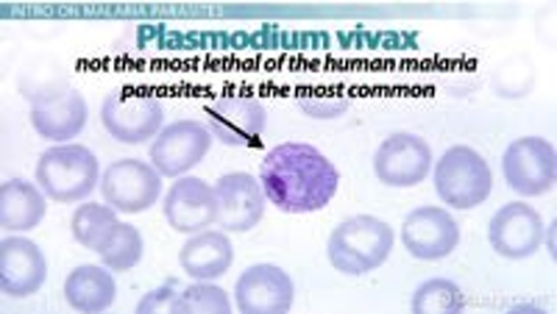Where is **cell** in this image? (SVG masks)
I'll use <instances>...</instances> for the list:
<instances>
[{
    "instance_id": "obj_8",
    "label": "cell",
    "mask_w": 557,
    "mask_h": 314,
    "mask_svg": "<svg viewBox=\"0 0 557 314\" xmlns=\"http://www.w3.org/2000/svg\"><path fill=\"white\" fill-rule=\"evenodd\" d=\"M212 139L215 137L198 120H176L157 134L148 159L162 178H182L207 159Z\"/></svg>"
},
{
    "instance_id": "obj_2",
    "label": "cell",
    "mask_w": 557,
    "mask_h": 314,
    "mask_svg": "<svg viewBox=\"0 0 557 314\" xmlns=\"http://www.w3.org/2000/svg\"><path fill=\"white\" fill-rule=\"evenodd\" d=\"M393 251V231L385 221L374 214L348 217L332 231L326 256L332 267L346 276H366L380 271Z\"/></svg>"
},
{
    "instance_id": "obj_7",
    "label": "cell",
    "mask_w": 557,
    "mask_h": 314,
    "mask_svg": "<svg viewBox=\"0 0 557 314\" xmlns=\"http://www.w3.org/2000/svg\"><path fill=\"white\" fill-rule=\"evenodd\" d=\"M101 123L117 142L146 145L165 128V109L151 95H128L117 89L103 101Z\"/></svg>"
},
{
    "instance_id": "obj_23",
    "label": "cell",
    "mask_w": 557,
    "mask_h": 314,
    "mask_svg": "<svg viewBox=\"0 0 557 314\" xmlns=\"http://www.w3.org/2000/svg\"><path fill=\"white\" fill-rule=\"evenodd\" d=\"M410 306L416 314H460L466 309V296L449 278H430L416 289Z\"/></svg>"
},
{
    "instance_id": "obj_6",
    "label": "cell",
    "mask_w": 557,
    "mask_h": 314,
    "mask_svg": "<svg viewBox=\"0 0 557 314\" xmlns=\"http://www.w3.org/2000/svg\"><path fill=\"white\" fill-rule=\"evenodd\" d=\"M162 196V176L143 159H117L101 173V198L123 214L148 212Z\"/></svg>"
},
{
    "instance_id": "obj_10",
    "label": "cell",
    "mask_w": 557,
    "mask_h": 314,
    "mask_svg": "<svg viewBox=\"0 0 557 314\" xmlns=\"http://www.w3.org/2000/svg\"><path fill=\"white\" fill-rule=\"evenodd\" d=\"M374 173L387 187H418L432 173V148L416 134H393L376 148Z\"/></svg>"
},
{
    "instance_id": "obj_15",
    "label": "cell",
    "mask_w": 557,
    "mask_h": 314,
    "mask_svg": "<svg viewBox=\"0 0 557 314\" xmlns=\"http://www.w3.org/2000/svg\"><path fill=\"white\" fill-rule=\"evenodd\" d=\"M296 298L293 278L276 264H251L235 287V306L243 314H287Z\"/></svg>"
},
{
    "instance_id": "obj_13",
    "label": "cell",
    "mask_w": 557,
    "mask_h": 314,
    "mask_svg": "<svg viewBox=\"0 0 557 314\" xmlns=\"http://www.w3.org/2000/svg\"><path fill=\"white\" fill-rule=\"evenodd\" d=\"M401 242L407 253L421 262H437L446 259L460 242V226L446 209L421 206L412 209L401 226Z\"/></svg>"
},
{
    "instance_id": "obj_4",
    "label": "cell",
    "mask_w": 557,
    "mask_h": 314,
    "mask_svg": "<svg viewBox=\"0 0 557 314\" xmlns=\"http://www.w3.org/2000/svg\"><path fill=\"white\" fill-rule=\"evenodd\" d=\"M494 173L485 156L469 145H455L435 164V192L449 209L469 212L487 201Z\"/></svg>"
},
{
    "instance_id": "obj_11",
    "label": "cell",
    "mask_w": 557,
    "mask_h": 314,
    "mask_svg": "<svg viewBox=\"0 0 557 314\" xmlns=\"http://www.w3.org/2000/svg\"><path fill=\"white\" fill-rule=\"evenodd\" d=\"M218 223L226 234L251 231L265 214V189L251 173H226L215 181Z\"/></svg>"
},
{
    "instance_id": "obj_18",
    "label": "cell",
    "mask_w": 557,
    "mask_h": 314,
    "mask_svg": "<svg viewBox=\"0 0 557 314\" xmlns=\"http://www.w3.org/2000/svg\"><path fill=\"white\" fill-rule=\"evenodd\" d=\"M87 101H84V95L78 89H70L59 101L45 103V106H32L34 131L57 145H67L70 139L78 137L87 126Z\"/></svg>"
},
{
    "instance_id": "obj_5",
    "label": "cell",
    "mask_w": 557,
    "mask_h": 314,
    "mask_svg": "<svg viewBox=\"0 0 557 314\" xmlns=\"http://www.w3.org/2000/svg\"><path fill=\"white\" fill-rule=\"evenodd\" d=\"M502 176L507 187L524 198L544 196L555 187L557 153L555 145L541 137H521L507 145L502 156Z\"/></svg>"
},
{
    "instance_id": "obj_3",
    "label": "cell",
    "mask_w": 557,
    "mask_h": 314,
    "mask_svg": "<svg viewBox=\"0 0 557 314\" xmlns=\"http://www.w3.org/2000/svg\"><path fill=\"white\" fill-rule=\"evenodd\" d=\"M37 184L57 203H78L101 187V164L84 145H53L39 156Z\"/></svg>"
},
{
    "instance_id": "obj_14",
    "label": "cell",
    "mask_w": 557,
    "mask_h": 314,
    "mask_svg": "<svg viewBox=\"0 0 557 314\" xmlns=\"http://www.w3.org/2000/svg\"><path fill=\"white\" fill-rule=\"evenodd\" d=\"M487 239L499 256L505 259H527L544 246V221L541 214L524 201L505 203L499 212L491 217Z\"/></svg>"
},
{
    "instance_id": "obj_1",
    "label": "cell",
    "mask_w": 557,
    "mask_h": 314,
    "mask_svg": "<svg viewBox=\"0 0 557 314\" xmlns=\"http://www.w3.org/2000/svg\"><path fill=\"white\" fill-rule=\"evenodd\" d=\"M260 184L268 203L278 212L312 214L330 206L341 187V173L312 145L285 142L262 159Z\"/></svg>"
},
{
    "instance_id": "obj_12",
    "label": "cell",
    "mask_w": 557,
    "mask_h": 314,
    "mask_svg": "<svg viewBox=\"0 0 557 314\" xmlns=\"http://www.w3.org/2000/svg\"><path fill=\"white\" fill-rule=\"evenodd\" d=\"M165 221L178 234L207 231L218 223V198L215 187L203 178L182 176L168 189L165 203H162Z\"/></svg>"
},
{
    "instance_id": "obj_17",
    "label": "cell",
    "mask_w": 557,
    "mask_h": 314,
    "mask_svg": "<svg viewBox=\"0 0 557 314\" xmlns=\"http://www.w3.org/2000/svg\"><path fill=\"white\" fill-rule=\"evenodd\" d=\"M235 262V248L226 231H198L190 234V239L184 242L178 251V264L196 281H215V278L226 276V271Z\"/></svg>"
},
{
    "instance_id": "obj_16",
    "label": "cell",
    "mask_w": 557,
    "mask_h": 314,
    "mask_svg": "<svg viewBox=\"0 0 557 314\" xmlns=\"http://www.w3.org/2000/svg\"><path fill=\"white\" fill-rule=\"evenodd\" d=\"M48 278V262L37 242L26 237H7L0 242V292L7 298H28L39 292Z\"/></svg>"
},
{
    "instance_id": "obj_27",
    "label": "cell",
    "mask_w": 557,
    "mask_h": 314,
    "mask_svg": "<svg viewBox=\"0 0 557 314\" xmlns=\"http://www.w3.org/2000/svg\"><path fill=\"white\" fill-rule=\"evenodd\" d=\"M178 292L176 281H168L165 287L153 289L146 298H139L137 314H176Z\"/></svg>"
},
{
    "instance_id": "obj_22",
    "label": "cell",
    "mask_w": 557,
    "mask_h": 314,
    "mask_svg": "<svg viewBox=\"0 0 557 314\" xmlns=\"http://www.w3.org/2000/svg\"><path fill=\"white\" fill-rule=\"evenodd\" d=\"M20 95L26 98L32 106H45V103L59 101L64 92H70L67 73L57 62H34L32 67L23 70L20 76Z\"/></svg>"
},
{
    "instance_id": "obj_9",
    "label": "cell",
    "mask_w": 557,
    "mask_h": 314,
    "mask_svg": "<svg viewBox=\"0 0 557 314\" xmlns=\"http://www.w3.org/2000/svg\"><path fill=\"white\" fill-rule=\"evenodd\" d=\"M209 134L226 148H257L262 142L268 114L265 103L251 95H223L203 106Z\"/></svg>"
},
{
    "instance_id": "obj_20",
    "label": "cell",
    "mask_w": 557,
    "mask_h": 314,
    "mask_svg": "<svg viewBox=\"0 0 557 314\" xmlns=\"http://www.w3.org/2000/svg\"><path fill=\"white\" fill-rule=\"evenodd\" d=\"M117 296V284L107 264H82L76 271H70L64 278V301L76 312L98 314L107 312Z\"/></svg>"
},
{
    "instance_id": "obj_24",
    "label": "cell",
    "mask_w": 557,
    "mask_h": 314,
    "mask_svg": "<svg viewBox=\"0 0 557 314\" xmlns=\"http://www.w3.org/2000/svg\"><path fill=\"white\" fill-rule=\"evenodd\" d=\"M143 253H146V239H143V234L134 226H128V223H121L114 237L98 251V256H101V262L107 264L109 271L128 273L143 262Z\"/></svg>"
},
{
    "instance_id": "obj_19",
    "label": "cell",
    "mask_w": 557,
    "mask_h": 314,
    "mask_svg": "<svg viewBox=\"0 0 557 314\" xmlns=\"http://www.w3.org/2000/svg\"><path fill=\"white\" fill-rule=\"evenodd\" d=\"M45 192L39 184L23 181V178H9L0 184V228L9 234L32 231L45 217Z\"/></svg>"
},
{
    "instance_id": "obj_26",
    "label": "cell",
    "mask_w": 557,
    "mask_h": 314,
    "mask_svg": "<svg viewBox=\"0 0 557 314\" xmlns=\"http://www.w3.org/2000/svg\"><path fill=\"white\" fill-rule=\"evenodd\" d=\"M298 106H301V112L315 120H335L341 114H346L351 103L343 95H330V98H315L312 95V98H298Z\"/></svg>"
},
{
    "instance_id": "obj_21",
    "label": "cell",
    "mask_w": 557,
    "mask_h": 314,
    "mask_svg": "<svg viewBox=\"0 0 557 314\" xmlns=\"http://www.w3.org/2000/svg\"><path fill=\"white\" fill-rule=\"evenodd\" d=\"M117 226H121L117 209H112L109 203H82L70 217V231L78 246L96 253L114 237Z\"/></svg>"
},
{
    "instance_id": "obj_25",
    "label": "cell",
    "mask_w": 557,
    "mask_h": 314,
    "mask_svg": "<svg viewBox=\"0 0 557 314\" xmlns=\"http://www.w3.org/2000/svg\"><path fill=\"white\" fill-rule=\"evenodd\" d=\"M232 301L226 289H221L212 281H196L178 292L176 314H228Z\"/></svg>"
}]
</instances>
